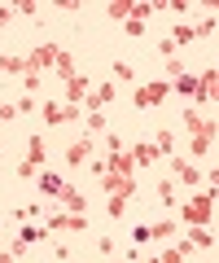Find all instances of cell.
<instances>
[{
    "label": "cell",
    "instance_id": "1",
    "mask_svg": "<svg viewBox=\"0 0 219 263\" xmlns=\"http://www.w3.org/2000/svg\"><path fill=\"white\" fill-rule=\"evenodd\" d=\"M210 215H215V189H197L193 197H184L180 224H189V228H206Z\"/></svg>",
    "mask_w": 219,
    "mask_h": 263
},
{
    "label": "cell",
    "instance_id": "2",
    "mask_svg": "<svg viewBox=\"0 0 219 263\" xmlns=\"http://www.w3.org/2000/svg\"><path fill=\"white\" fill-rule=\"evenodd\" d=\"M184 136H189V141H215V136H219V123L206 119V114H197L193 105H184Z\"/></svg>",
    "mask_w": 219,
    "mask_h": 263
},
{
    "label": "cell",
    "instance_id": "3",
    "mask_svg": "<svg viewBox=\"0 0 219 263\" xmlns=\"http://www.w3.org/2000/svg\"><path fill=\"white\" fill-rule=\"evenodd\" d=\"M44 171V136H31L27 141V158L18 162V180H35Z\"/></svg>",
    "mask_w": 219,
    "mask_h": 263
},
{
    "label": "cell",
    "instance_id": "4",
    "mask_svg": "<svg viewBox=\"0 0 219 263\" xmlns=\"http://www.w3.org/2000/svg\"><path fill=\"white\" fill-rule=\"evenodd\" d=\"M167 92H171V84H167V79H149V84H141V88H136L132 105H136V110H149V105H162V101H167Z\"/></svg>",
    "mask_w": 219,
    "mask_h": 263
},
{
    "label": "cell",
    "instance_id": "5",
    "mask_svg": "<svg viewBox=\"0 0 219 263\" xmlns=\"http://www.w3.org/2000/svg\"><path fill=\"white\" fill-rule=\"evenodd\" d=\"M57 57H62V48H57V44H39V48H31V57H27V75L57 70Z\"/></svg>",
    "mask_w": 219,
    "mask_h": 263
},
{
    "label": "cell",
    "instance_id": "6",
    "mask_svg": "<svg viewBox=\"0 0 219 263\" xmlns=\"http://www.w3.org/2000/svg\"><path fill=\"white\" fill-rule=\"evenodd\" d=\"M44 123L48 127H62V123H79L84 119V110H79V105H62V101H44Z\"/></svg>",
    "mask_w": 219,
    "mask_h": 263
},
{
    "label": "cell",
    "instance_id": "7",
    "mask_svg": "<svg viewBox=\"0 0 219 263\" xmlns=\"http://www.w3.org/2000/svg\"><path fill=\"white\" fill-rule=\"evenodd\" d=\"M101 189H105V197H136V176H114V171H105L101 176Z\"/></svg>",
    "mask_w": 219,
    "mask_h": 263
},
{
    "label": "cell",
    "instance_id": "8",
    "mask_svg": "<svg viewBox=\"0 0 219 263\" xmlns=\"http://www.w3.org/2000/svg\"><path fill=\"white\" fill-rule=\"evenodd\" d=\"M110 105H114V79H105V84H96V88H92V97L84 101V114H96V110L105 114Z\"/></svg>",
    "mask_w": 219,
    "mask_h": 263
},
{
    "label": "cell",
    "instance_id": "9",
    "mask_svg": "<svg viewBox=\"0 0 219 263\" xmlns=\"http://www.w3.org/2000/svg\"><path fill=\"white\" fill-rule=\"evenodd\" d=\"M92 149H96L92 136H79V141L66 145V162H70V167H88V162H92Z\"/></svg>",
    "mask_w": 219,
    "mask_h": 263
},
{
    "label": "cell",
    "instance_id": "10",
    "mask_svg": "<svg viewBox=\"0 0 219 263\" xmlns=\"http://www.w3.org/2000/svg\"><path fill=\"white\" fill-rule=\"evenodd\" d=\"M171 180H180L184 189H197L202 184V171L193 167V162H184V158H171Z\"/></svg>",
    "mask_w": 219,
    "mask_h": 263
},
{
    "label": "cell",
    "instance_id": "11",
    "mask_svg": "<svg viewBox=\"0 0 219 263\" xmlns=\"http://www.w3.org/2000/svg\"><path fill=\"white\" fill-rule=\"evenodd\" d=\"M92 97V84H88L84 75H75V79H66V105H79L84 110V101Z\"/></svg>",
    "mask_w": 219,
    "mask_h": 263
},
{
    "label": "cell",
    "instance_id": "12",
    "mask_svg": "<svg viewBox=\"0 0 219 263\" xmlns=\"http://www.w3.org/2000/svg\"><path fill=\"white\" fill-rule=\"evenodd\" d=\"M35 189H39V197H62V193H66V180L53 176V171H39V176H35Z\"/></svg>",
    "mask_w": 219,
    "mask_h": 263
},
{
    "label": "cell",
    "instance_id": "13",
    "mask_svg": "<svg viewBox=\"0 0 219 263\" xmlns=\"http://www.w3.org/2000/svg\"><path fill=\"white\" fill-rule=\"evenodd\" d=\"M105 171H114V176H136V158H132V149L110 154V158H105Z\"/></svg>",
    "mask_w": 219,
    "mask_h": 263
},
{
    "label": "cell",
    "instance_id": "14",
    "mask_svg": "<svg viewBox=\"0 0 219 263\" xmlns=\"http://www.w3.org/2000/svg\"><path fill=\"white\" fill-rule=\"evenodd\" d=\"M171 92H180L184 101H202V79H197V75H180Z\"/></svg>",
    "mask_w": 219,
    "mask_h": 263
},
{
    "label": "cell",
    "instance_id": "15",
    "mask_svg": "<svg viewBox=\"0 0 219 263\" xmlns=\"http://www.w3.org/2000/svg\"><path fill=\"white\" fill-rule=\"evenodd\" d=\"M153 202H158V206H180V197H175V180H158V184H153Z\"/></svg>",
    "mask_w": 219,
    "mask_h": 263
},
{
    "label": "cell",
    "instance_id": "16",
    "mask_svg": "<svg viewBox=\"0 0 219 263\" xmlns=\"http://www.w3.org/2000/svg\"><path fill=\"white\" fill-rule=\"evenodd\" d=\"M132 158H136V167H153V162H162V154H158V145L141 141V145H132Z\"/></svg>",
    "mask_w": 219,
    "mask_h": 263
},
{
    "label": "cell",
    "instance_id": "17",
    "mask_svg": "<svg viewBox=\"0 0 219 263\" xmlns=\"http://www.w3.org/2000/svg\"><path fill=\"white\" fill-rule=\"evenodd\" d=\"M62 206H66L70 215H84V206H88V197L79 193L75 184H66V193H62Z\"/></svg>",
    "mask_w": 219,
    "mask_h": 263
},
{
    "label": "cell",
    "instance_id": "18",
    "mask_svg": "<svg viewBox=\"0 0 219 263\" xmlns=\"http://www.w3.org/2000/svg\"><path fill=\"white\" fill-rule=\"evenodd\" d=\"M175 233H180L175 219H158V224H149V241H171Z\"/></svg>",
    "mask_w": 219,
    "mask_h": 263
},
{
    "label": "cell",
    "instance_id": "19",
    "mask_svg": "<svg viewBox=\"0 0 219 263\" xmlns=\"http://www.w3.org/2000/svg\"><path fill=\"white\" fill-rule=\"evenodd\" d=\"M189 241H193V250H215L219 237L210 233V228H189Z\"/></svg>",
    "mask_w": 219,
    "mask_h": 263
},
{
    "label": "cell",
    "instance_id": "20",
    "mask_svg": "<svg viewBox=\"0 0 219 263\" xmlns=\"http://www.w3.org/2000/svg\"><path fill=\"white\" fill-rule=\"evenodd\" d=\"M197 79H202V101L219 105V70H206V75H197Z\"/></svg>",
    "mask_w": 219,
    "mask_h": 263
},
{
    "label": "cell",
    "instance_id": "21",
    "mask_svg": "<svg viewBox=\"0 0 219 263\" xmlns=\"http://www.w3.org/2000/svg\"><path fill=\"white\" fill-rule=\"evenodd\" d=\"M136 5H127V0H114V5H105V18H114V22H132Z\"/></svg>",
    "mask_w": 219,
    "mask_h": 263
},
{
    "label": "cell",
    "instance_id": "22",
    "mask_svg": "<svg viewBox=\"0 0 219 263\" xmlns=\"http://www.w3.org/2000/svg\"><path fill=\"white\" fill-rule=\"evenodd\" d=\"M153 145H158V154H162V158H171V154H175V132H171V127H158Z\"/></svg>",
    "mask_w": 219,
    "mask_h": 263
},
{
    "label": "cell",
    "instance_id": "23",
    "mask_svg": "<svg viewBox=\"0 0 219 263\" xmlns=\"http://www.w3.org/2000/svg\"><path fill=\"white\" fill-rule=\"evenodd\" d=\"M84 136H92V141H96V136H105V114H101V110H96V114H84Z\"/></svg>",
    "mask_w": 219,
    "mask_h": 263
},
{
    "label": "cell",
    "instance_id": "24",
    "mask_svg": "<svg viewBox=\"0 0 219 263\" xmlns=\"http://www.w3.org/2000/svg\"><path fill=\"white\" fill-rule=\"evenodd\" d=\"M193 40H197V31H193L189 22H175V27H171V44H175V48H180V44H193Z\"/></svg>",
    "mask_w": 219,
    "mask_h": 263
},
{
    "label": "cell",
    "instance_id": "25",
    "mask_svg": "<svg viewBox=\"0 0 219 263\" xmlns=\"http://www.w3.org/2000/svg\"><path fill=\"white\" fill-rule=\"evenodd\" d=\"M0 70L5 75H27V57H0Z\"/></svg>",
    "mask_w": 219,
    "mask_h": 263
},
{
    "label": "cell",
    "instance_id": "26",
    "mask_svg": "<svg viewBox=\"0 0 219 263\" xmlns=\"http://www.w3.org/2000/svg\"><path fill=\"white\" fill-rule=\"evenodd\" d=\"M215 27H219V18H215V13H206V18H197V22H193V31H197V40L215 35Z\"/></svg>",
    "mask_w": 219,
    "mask_h": 263
},
{
    "label": "cell",
    "instance_id": "27",
    "mask_svg": "<svg viewBox=\"0 0 219 263\" xmlns=\"http://www.w3.org/2000/svg\"><path fill=\"white\" fill-rule=\"evenodd\" d=\"M39 237H48V228H39V224H27V228L18 233V241H22V246H35Z\"/></svg>",
    "mask_w": 219,
    "mask_h": 263
},
{
    "label": "cell",
    "instance_id": "28",
    "mask_svg": "<svg viewBox=\"0 0 219 263\" xmlns=\"http://www.w3.org/2000/svg\"><path fill=\"white\" fill-rule=\"evenodd\" d=\"M57 75H62V79H75V75H79V70H75V57H70L66 48H62V57H57Z\"/></svg>",
    "mask_w": 219,
    "mask_h": 263
},
{
    "label": "cell",
    "instance_id": "29",
    "mask_svg": "<svg viewBox=\"0 0 219 263\" xmlns=\"http://www.w3.org/2000/svg\"><path fill=\"white\" fill-rule=\"evenodd\" d=\"M13 13H18V18H39V5L35 0H22V5H13Z\"/></svg>",
    "mask_w": 219,
    "mask_h": 263
},
{
    "label": "cell",
    "instance_id": "30",
    "mask_svg": "<svg viewBox=\"0 0 219 263\" xmlns=\"http://www.w3.org/2000/svg\"><path fill=\"white\" fill-rule=\"evenodd\" d=\"M105 154H123V136L118 132H105Z\"/></svg>",
    "mask_w": 219,
    "mask_h": 263
},
{
    "label": "cell",
    "instance_id": "31",
    "mask_svg": "<svg viewBox=\"0 0 219 263\" xmlns=\"http://www.w3.org/2000/svg\"><path fill=\"white\" fill-rule=\"evenodd\" d=\"M105 211H110V219H118V215L127 211V202H123V197H110V202H105Z\"/></svg>",
    "mask_w": 219,
    "mask_h": 263
},
{
    "label": "cell",
    "instance_id": "32",
    "mask_svg": "<svg viewBox=\"0 0 219 263\" xmlns=\"http://www.w3.org/2000/svg\"><path fill=\"white\" fill-rule=\"evenodd\" d=\"M13 119H18V105H13V101H0V123H13Z\"/></svg>",
    "mask_w": 219,
    "mask_h": 263
},
{
    "label": "cell",
    "instance_id": "33",
    "mask_svg": "<svg viewBox=\"0 0 219 263\" xmlns=\"http://www.w3.org/2000/svg\"><path fill=\"white\" fill-rule=\"evenodd\" d=\"M66 233H88V219L84 215H70L66 219Z\"/></svg>",
    "mask_w": 219,
    "mask_h": 263
},
{
    "label": "cell",
    "instance_id": "34",
    "mask_svg": "<svg viewBox=\"0 0 219 263\" xmlns=\"http://www.w3.org/2000/svg\"><path fill=\"white\" fill-rule=\"evenodd\" d=\"M210 145H215V141H189V149H193V158H206Z\"/></svg>",
    "mask_w": 219,
    "mask_h": 263
},
{
    "label": "cell",
    "instance_id": "35",
    "mask_svg": "<svg viewBox=\"0 0 219 263\" xmlns=\"http://www.w3.org/2000/svg\"><path fill=\"white\" fill-rule=\"evenodd\" d=\"M114 79H123V84H132V66H127V62H114Z\"/></svg>",
    "mask_w": 219,
    "mask_h": 263
},
{
    "label": "cell",
    "instance_id": "36",
    "mask_svg": "<svg viewBox=\"0 0 219 263\" xmlns=\"http://www.w3.org/2000/svg\"><path fill=\"white\" fill-rule=\"evenodd\" d=\"M123 31H127L132 40H141V35H145V22H136V18H132V22H123Z\"/></svg>",
    "mask_w": 219,
    "mask_h": 263
},
{
    "label": "cell",
    "instance_id": "37",
    "mask_svg": "<svg viewBox=\"0 0 219 263\" xmlns=\"http://www.w3.org/2000/svg\"><path fill=\"white\" fill-rule=\"evenodd\" d=\"M158 53L167 57V62H171V57H175V44H171V35H167V40H158Z\"/></svg>",
    "mask_w": 219,
    "mask_h": 263
},
{
    "label": "cell",
    "instance_id": "38",
    "mask_svg": "<svg viewBox=\"0 0 219 263\" xmlns=\"http://www.w3.org/2000/svg\"><path fill=\"white\" fill-rule=\"evenodd\" d=\"M167 75H171V79L184 75V62H180V57H171V62H167Z\"/></svg>",
    "mask_w": 219,
    "mask_h": 263
},
{
    "label": "cell",
    "instance_id": "39",
    "mask_svg": "<svg viewBox=\"0 0 219 263\" xmlns=\"http://www.w3.org/2000/svg\"><path fill=\"white\" fill-rule=\"evenodd\" d=\"M132 237H136V246H149V224H141V228H132Z\"/></svg>",
    "mask_w": 219,
    "mask_h": 263
},
{
    "label": "cell",
    "instance_id": "40",
    "mask_svg": "<svg viewBox=\"0 0 219 263\" xmlns=\"http://www.w3.org/2000/svg\"><path fill=\"white\" fill-rule=\"evenodd\" d=\"M13 18H18V13H13V5H0V27H9Z\"/></svg>",
    "mask_w": 219,
    "mask_h": 263
},
{
    "label": "cell",
    "instance_id": "41",
    "mask_svg": "<svg viewBox=\"0 0 219 263\" xmlns=\"http://www.w3.org/2000/svg\"><path fill=\"white\" fill-rule=\"evenodd\" d=\"M35 105H39L35 97H22V101H18V114H31V110H35Z\"/></svg>",
    "mask_w": 219,
    "mask_h": 263
},
{
    "label": "cell",
    "instance_id": "42",
    "mask_svg": "<svg viewBox=\"0 0 219 263\" xmlns=\"http://www.w3.org/2000/svg\"><path fill=\"white\" fill-rule=\"evenodd\" d=\"M206 180H210V189H219V167H215V171H210V176H206Z\"/></svg>",
    "mask_w": 219,
    "mask_h": 263
},
{
    "label": "cell",
    "instance_id": "43",
    "mask_svg": "<svg viewBox=\"0 0 219 263\" xmlns=\"http://www.w3.org/2000/svg\"><path fill=\"white\" fill-rule=\"evenodd\" d=\"M0 263H18V259H13V254H9V250H0Z\"/></svg>",
    "mask_w": 219,
    "mask_h": 263
},
{
    "label": "cell",
    "instance_id": "44",
    "mask_svg": "<svg viewBox=\"0 0 219 263\" xmlns=\"http://www.w3.org/2000/svg\"><path fill=\"white\" fill-rule=\"evenodd\" d=\"M149 263H162V254H158V259H153V254H149Z\"/></svg>",
    "mask_w": 219,
    "mask_h": 263
},
{
    "label": "cell",
    "instance_id": "45",
    "mask_svg": "<svg viewBox=\"0 0 219 263\" xmlns=\"http://www.w3.org/2000/svg\"><path fill=\"white\" fill-rule=\"evenodd\" d=\"M0 228H5V219H0Z\"/></svg>",
    "mask_w": 219,
    "mask_h": 263
}]
</instances>
